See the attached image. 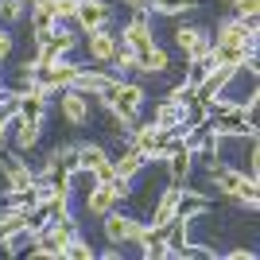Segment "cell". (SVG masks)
<instances>
[{
	"label": "cell",
	"mask_w": 260,
	"mask_h": 260,
	"mask_svg": "<svg viewBox=\"0 0 260 260\" xmlns=\"http://www.w3.org/2000/svg\"><path fill=\"white\" fill-rule=\"evenodd\" d=\"M128 194H132V183H124V179H109V183H101V179H98V183L82 194V214L101 221L109 210H117Z\"/></svg>",
	"instance_id": "2"
},
{
	"label": "cell",
	"mask_w": 260,
	"mask_h": 260,
	"mask_svg": "<svg viewBox=\"0 0 260 260\" xmlns=\"http://www.w3.org/2000/svg\"><path fill=\"white\" fill-rule=\"evenodd\" d=\"M113 171H117V179H124V183H136V179L148 171V155H140L136 148H128V140H124L120 152L113 155Z\"/></svg>",
	"instance_id": "12"
},
{
	"label": "cell",
	"mask_w": 260,
	"mask_h": 260,
	"mask_svg": "<svg viewBox=\"0 0 260 260\" xmlns=\"http://www.w3.org/2000/svg\"><path fill=\"white\" fill-rule=\"evenodd\" d=\"M8 136H12V152H16V155H27V152H35V144H39V136H43V120L16 117Z\"/></svg>",
	"instance_id": "11"
},
{
	"label": "cell",
	"mask_w": 260,
	"mask_h": 260,
	"mask_svg": "<svg viewBox=\"0 0 260 260\" xmlns=\"http://www.w3.org/2000/svg\"><path fill=\"white\" fill-rule=\"evenodd\" d=\"M0 217H4V206H0Z\"/></svg>",
	"instance_id": "26"
},
{
	"label": "cell",
	"mask_w": 260,
	"mask_h": 260,
	"mask_svg": "<svg viewBox=\"0 0 260 260\" xmlns=\"http://www.w3.org/2000/svg\"><path fill=\"white\" fill-rule=\"evenodd\" d=\"M210 152L217 163L237 167V171L260 179V132H210Z\"/></svg>",
	"instance_id": "1"
},
{
	"label": "cell",
	"mask_w": 260,
	"mask_h": 260,
	"mask_svg": "<svg viewBox=\"0 0 260 260\" xmlns=\"http://www.w3.org/2000/svg\"><path fill=\"white\" fill-rule=\"evenodd\" d=\"M136 70L140 74H167L171 70V54L163 51L159 43L144 47V51H136Z\"/></svg>",
	"instance_id": "13"
},
{
	"label": "cell",
	"mask_w": 260,
	"mask_h": 260,
	"mask_svg": "<svg viewBox=\"0 0 260 260\" xmlns=\"http://www.w3.org/2000/svg\"><path fill=\"white\" fill-rule=\"evenodd\" d=\"M113 51H117V23H113V20L82 35V54H86L82 62H89V66H109V62H113Z\"/></svg>",
	"instance_id": "3"
},
{
	"label": "cell",
	"mask_w": 260,
	"mask_h": 260,
	"mask_svg": "<svg viewBox=\"0 0 260 260\" xmlns=\"http://www.w3.org/2000/svg\"><path fill=\"white\" fill-rule=\"evenodd\" d=\"M113 155H109V148L105 144H98V140H82V144H74V163H82V167H89V171L98 175V167L101 163H109Z\"/></svg>",
	"instance_id": "14"
},
{
	"label": "cell",
	"mask_w": 260,
	"mask_h": 260,
	"mask_svg": "<svg viewBox=\"0 0 260 260\" xmlns=\"http://www.w3.org/2000/svg\"><path fill=\"white\" fill-rule=\"evenodd\" d=\"M54 109H58L62 124H70V128H86L93 120V98H86L82 89H58Z\"/></svg>",
	"instance_id": "5"
},
{
	"label": "cell",
	"mask_w": 260,
	"mask_h": 260,
	"mask_svg": "<svg viewBox=\"0 0 260 260\" xmlns=\"http://www.w3.org/2000/svg\"><path fill=\"white\" fill-rule=\"evenodd\" d=\"M66 183H70L74 194H86L89 186L98 183V175L89 171V167H82V163H66Z\"/></svg>",
	"instance_id": "16"
},
{
	"label": "cell",
	"mask_w": 260,
	"mask_h": 260,
	"mask_svg": "<svg viewBox=\"0 0 260 260\" xmlns=\"http://www.w3.org/2000/svg\"><path fill=\"white\" fill-rule=\"evenodd\" d=\"M12 51H16V39H12V31H8V27H0V66H8Z\"/></svg>",
	"instance_id": "22"
},
{
	"label": "cell",
	"mask_w": 260,
	"mask_h": 260,
	"mask_svg": "<svg viewBox=\"0 0 260 260\" xmlns=\"http://www.w3.org/2000/svg\"><path fill=\"white\" fill-rule=\"evenodd\" d=\"M74 12H78V0H54V20L58 23H74Z\"/></svg>",
	"instance_id": "21"
},
{
	"label": "cell",
	"mask_w": 260,
	"mask_h": 260,
	"mask_svg": "<svg viewBox=\"0 0 260 260\" xmlns=\"http://www.w3.org/2000/svg\"><path fill=\"white\" fill-rule=\"evenodd\" d=\"M117 43H124L128 51H144V47L155 43V27H152L148 8H132V20L124 27H117Z\"/></svg>",
	"instance_id": "7"
},
{
	"label": "cell",
	"mask_w": 260,
	"mask_h": 260,
	"mask_svg": "<svg viewBox=\"0 0 260 260\" xmlns=\"http://www.w3.org/2000/svg\"><path fill=\"white\" fill-rule=\"evenodd\" d=\"M179 120H183V105H179V101L163 98L159 105H155V117H152V124H159L163 132L171 128V124H179Z\"/></svg>",
	"instance_id": "17"
},
{
	"label": "cell",
	"mask_w": 260,
	"mask_h": 260,
	"mask_svg": "<svg viewBox=\"0 0 260 260\" xmlns=\"http://www.w3.org/2000/svg\"><path fill=\"white\" fill-rule=\"evenodd\" d=\"M175 47L183 51V62H194V58H206L214 39H210L206 23H179L175 27Z\"/></svg>",
	"instance_id": "6"
},
{
	"label": "cell",
	"mask_w": 260,
	"mask_h": 260,
	"mask_svg": "<svg viewBox=\"0 0 260 260\" xmlns=\"http://www.w3.org/2000/svg\"><path fill=\"white\" fill-rule=\"evenodd\" d=\"M256 260V249L252 245H237V249H229V252H217V260Z\"/></svg>",
	"instance_id": "23"
},
{
	"label": "cell",
	"mask_w": 260,
	"mask_h": 260,
	"mask_svg": "<svg viewBox=\"0 0 260 260\" xmlns=\"http://www.w3.org/2000/svg\"><path fill=\"white\" fill-rule=\"evenodd\" d=\"M229 8L237 20H249V16H260V0H229Z\"/></svg>",
	"instance_id": "20"
},
{
	"label": "cell",
	"mask_w": 260,
	"mask_h": 260,
	"mask_svg": "<svg viewBox=\"0 0 260 260\" xmlns=\"http://www.w3.org/2000/svg\"><path fill=\"white\" fill-rule=\"evenodd\" d=\"M101 229H105V241L109 245H136V241L144 237V229H148V221H140L136 214H120V210H109L105 217H101Z\"/></svg>",
	"instance_id": "4"
},
{
	"label": "cell",
	"mask_w": 260,
	"mask_h": 260,
	"mask_svg": "<svg viewBox=\"0 0 260 260\" xmlns=\"http://www.w3.org/2000/svg\"><path fill=\"white\" fill-rule=\"evenodd\" d=\"M202 8V0H152L148 4V16H186V12H198Z\"/></svg>",
	"instance_id": "15"
},
{
	"label": "cell",
	"mask_w": 260,
	"mask_h": 260,
	"mask_svg": "<svg viewBox=\"0 0 260 260\" xmlns=\"http://www.w3.org/2000/svg\"><path fill=\"white\" fill-rule=\"evenodd\" d=\"M113 20V4L109 0H78V12H74V27L82 35L93 31V27H101V23Z\"/></svg>",
	"instance_id": "10"
},
{
	"label": "cell",
	"mask_w": 260,
	"mask_h": 260,
	"mask_svg": "<svg viewBox=\"0 0 260 260\" xmlns=\"http://www.w3.org/2000/svg\"><path fill=\"white\" fill-rule=\"evenodd\" d=\"M179 206H183V183H167L159 190V198H155V210H152V221H148V225L163 233V229L179 217Z\"/></svg>",
	"instance_id": "8"
},
{
	"label": "cell",
	"mask_w": 260,
	"mask_h": 260,
	"mask_svg": "<svg viewBox=\"0 0 260 260\" xmlns=\"http://www.w3.org/2000/svg\"><path fill=\"white\" fill-rule=\"evenodd\" d=\"M167 98H171V101H179V105H183V101H190V98H194V93H190V89H186L183 82H179V86H175L171 93H167Z\"/></svg>",
	"instance_id": "24"
},
{
	"label": "cell",
	"mask_w": 260,
	"mask_h": 260,
	"mask_svg": "<svg viewBox=\"0 0 260 260\" xmlns=\"http://www.w3.org/2000/svg\"><path fill=\"white\" fill-rule=\"evenodd\" d=\"M163 167H167V183H186L194 175V152L183 140H171L163 152Z\"/></svg>",
	"instance_id": "9"
},
{
	"label": "cell",
	"mask_w": 260,
	"mask_h": 260,
	"mask_svg": "<svg viewBox=\"0 0 260 260\" xmlns=\"http://www.w3.org/2000/svg\"><path fill=\"white\" fill-rule=\"evenodd\" d=\"M27 12H54V0H27Z\"/></svg>",
	"instance_id": "25"
},
{
	"label": "cell",
	"mask_w": 260,
	"mask_h": 260,
	"mask_svg": "<svg viewBox=\"0 0 260 260\" xmlns=\"http://www.w3.org/2000/svg\"><path fill=\"white\" fill-rule=\"evenodd\" d=\"M27 16V0H0V27H12Z\"/></svg>",
	"instance_id": "19"
},
{
	"label": "cell",
	"mask_w": 260,
	"mask_h": 260,
	"mask_svg": "<svg viewBox=\"0 0 260 260\" xmlns=\"http://www.w3.org/2000/svg\"><path fill=\"white\" fill-rule=\"evenodd\" d=\"M62 260H98V249H93L82 233H74V237L66 241V249H62Z\"/></svg>",
	"instance_id": "18"
}]
</instances>
